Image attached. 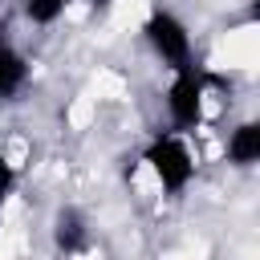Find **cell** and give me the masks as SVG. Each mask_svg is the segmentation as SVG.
Masks as SVG:
<instances>
[{
	"label": "cell",
	"mask_w": 260,
	"mask_h": 260,
	"mask_svg": "<svg viewBox=\"0 0 260 260\" xmlns=\"http://www.w3.org/2000/svg\"><path fill=\"white\" fill-rule=\"evenodd\" d=\"M142 162L167 195H183L195 183V171H199V162H195V154H191V146L179 130H158L142 146Z\"/></svg>",
	"instance_id": "obj_1"
},
{
	"label": "cell",
	"mask_w": 260,
	"mask_h": 260,
	"mask_svg": "<svg viewBox=\"0 0 260 260\" xmlns=\"http://www.w3.org/2000/svg\"><path fill=\"white\" fill-rule=\"evenodd\" d=\"M207 85H211V77L199 69V61L183 65V69H171V85H167V98H162L171 130L191 134V130L203 126V118H207Z\"/></svg>",
	"instance_id": "obj_2"
},
{
	"label": "cell",
	"mask_w": 260,
	"mask_h": 260,
	"mask_svg": "<svg viewBox=\"0 0 260 260\" xmlns=\"http://www.w3.org/2000/svg\"><path fill=\"white\" fill-rule=\"evenodd\" d=\"M142 37H146V49L167 65V69H183V65H195V41H191V28L179 12L171 8H150V16L142 20Z\"/></svg>",
	"instance_id": "obj_3"
},
{
	"label": "cell",
	"mask_w": 260,
	"mask_h": 260,
	"mask_svg": "<svg viewBox=\"0 0 260 260\" xmlns=\"http://www.w3.org/2000/svg\"><path fill=\"white\" fill-rule=\"evenodd\" d=\"M28 57L16 49V45H8L4 37H0V106H8V102H16L20 93H24V85H28Z\"/></svg>",
	"instance_id": "obj_4"
},
{
	"label": "cell",
	"mask_w": 260,
	"mask_h": 260,
	"mask_svg": "<svg viewBox=\"0 0 260 260\" xmlns=\"http://www.w3.org/2000/svg\"><path fill=\"white\" fill-rule=\"evenodd\" d=\"M228 162L240 171H252L260 162V122L256 118H244L228 130Z\"/></svg>",
	"instance_id": "obj_5"
},
{
	"label": "cell",
	"mask_w": 260,
	"mask_h": 260,
	"mask_svg": "<svg viewBox=\"0 0 260 260\" xmlns=\"http://www.w3.org/2000/svg\"><path fill=\"white\" fill-rule=\"evenodd\" d=\"M53 248L57 252H85L89 248V223L77 207H61L53 215Z\"/></svg>",
	"instance_id": "obj_6"
},
{
	"label": "cell",
	"mask_w": 260,
	"mask_h": 260,
	"mask_svg": "<svg viewBox=\"0 0 260 260\" xmlns=\"http://www.w3.org/2000/svg\"><path fill=\"white\" fill-rule=\"evenodd\" d=\"M69 4H73V0H20V12H24L28 24L49 28V24H57V20L69 12Z\"/></svg>",
	"instance_id": "obj_7"
},
{
	"label": "cell",
	"mask_w": 260,
	"mask_h": 260,
	"mask_svg": "<svg viewBox=\"0 0 260 260\" xmlns=\"http://www.w3.org/2000/svg\"><path fill=\"white\" fill-rule=\"evenodd\" d=\"M12 191H16V167L8 162V154H4V146H0V203H4Z\"/></svg>",
	"instance_id": "obj_8"
},
{
	"label": "cell",
	"mask_w": 260,
	"mask_h": 260,
	"mask_svg": "<svg viewBox=\"0 0 260 260\" xmlns=\"http://www.w3.org/2000/svg\"><path fill=\"white\" fill-rule=\"evenodd\" d=\"M85 4H89V8H110L114 0H85Z\"/></svg>",
	"instance_id": "obj_9"
}]
</instances>
